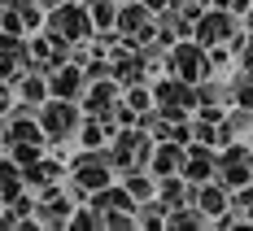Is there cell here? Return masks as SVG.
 Listing matches in <instances>:
<instances>
[{
	"instance_id": "obj_1",
	"label": "cell",
	"mask_w": 253,
	"mask_h": 231,
	"mask_svg": "<svg viewBox=\"0 0 253 231\" xmlns=\"http://www.w3.org/2000/svg\"><path fill=\"white\" fill-rule=\"evenodd\" d=\"M48 31L57 44H79V39H87L92 35V18H87V4H57L48 18Z\"/></svg>"
},
{
	"instance_id": "obj_2",
	"label": "cell",
	"mask_w": 253,
	"mask_h": 231,
	"mask_svg": "<svg viewBox=\"0 0 253 231\" xmlns=\"http://www.w3.org/2000/svg\"><path fill=\"white\" fill-rule=\"evenodd\" d=\"M75 127H79L75 101H61V96H57L52 105H44V109H40V131H44V140H52V144L70 140V135H75Z\"/></svg>"
},
{
	"instance_id": "obj_3",
	"label": "cell",
	"mask_w": 253,
	"mask_h": 231,
	"mask_svg": "<svg viewBox=\"0 0 253 231\" xmlns=\"http://www.w3.org/2000/svg\"><path fill=\"white\" fill-rule=\"evenodd\" d=\"M153 101H157V114L162 118H183L197 105V87L183 83V78H166V83L153 87Z\"/></svg>"
},
{
	"instance_id": "obj_4",
	"label": "cell",
	"mask_w": 253,
	"mask_h": 231,
	"mask_svg": "<svg viewBox=\"0 0 253 231\" xmlns=\"http://www.w3.org/2000/svg\"><path fill=\"white\" fill-rule=\"evenodd\" d=\"M218 183L223 188H240V183L253 179V149H245V144H223V157H218Z\"/></svg>"
},
{
	"instance_id": "obj_5",
	"label": "cell",
	"mask_w": 253,
	"mask_h": 231,
	"mask_svg": "<svg viewBox=\"0 0 253 231\" xmlns=\"http://www.w3.org/2000/svg\"><path fill=\"white\" fill-rule=\"evenodd\" d=\"M109 175H114V166H109V153H101V149H87V153L75 161V188H83L87 196H92L96 188H105Z\"/></svg>"
},
{
	"instance_id": "obj_6",
	"label": "cell",
	"mask_w": 253,
	"mask_h": 231,
	"mask_svg": "<svg viewBox=\"0 0 253 231\" xmlns=\"http://www.w3.org/2000/svg\"><path fill=\"white\" fill-rule=\"evenodd\" d=\"M170 70H175V78H183V83H201V78L210 75V57H205L201 44H175V48H170Z\"/></svg>"
},
{
	"instance_id": "obj_7",
	"label": "cell",
	"mask_w": 253,
	"mask_h": 231,
	"mask_svg": "<svg viewBox=\"0 0 253 231\" xmlns=\"http://www.w3.org/2000/svg\"><path fill=\"white\" fill-rule=\"evenodd\" d=\"M197 44L210 48V44H227L236 39V18H231L227 9H210V13H197Z\"/></svg>"
},
{
	"instance_id": "obj_8",
	"label": "cell",
	"mask_w": 253,
	"mask_h": 231,
	"mask_svg": "<svg viewBox=\"0 0 253 231\" xmlns=\"http://www.w3.org/2000/svg\"><path fill=\"white\" fill-rule=\"evenodd\" d=\"M183 179L188 183H205L214 179V170H218V157L210 153V144H197V149H183Z\"/></svg>"
},
{
	"instance_id": "obj_9",
	"label": "cell",
	"mask_w": 253,
	"mask_h": 231,
	"mask_svg": "<svg viewBox=\"0 0 253 231\" xmlns=\"http://www.w3.org/2000/svg\"><path fill=\"white\" fill-rule=\"evenodd\" d=\"M48 75H52V83H48V87L57 92V96H61V101H75L79 92H83V83H87V78L79 75L75 66H57V70H48Z\"/></svg>"
},
{
	"instance_id": "obj_10",
	"label": "cell",
	"mask_w": 253,
	"mask_h": 231,
	"mask_svg": "<svg viewBox=\"0 0 253 231\" xmlns=\"http://www.w3.org/2000/svg\"><path fill=\"white\" fill-rule=\"evenodd\" d=\"M149 166H153V175H157V179H162V175H175L179 166H183V144L166 140L157 153H149Z\"/></svg>"
},
{
	"instance_id": "obj_11",
	"label": "cell",
	"mask_w": 253,
	"mask_h": 231,
	"mask_svg": "<svg viewBox=\"0 0 253 231\" xmlns=\"http://www.w3.org/2000/svg\"><path fill=\"white\" fill-rule=\"evenodd\" d=\"M114 96H118V83H105V78H96V87L87 92V109H92V114H105V109L114 105Z\"/></svg>"
},
{
	"instance_id": "obj_12",
	"label": "cell",
	"mask_w": 253,
	"mask_h": 231,
	"mask_svg": "<svg viewBox=\"0 0 253 231\" xmlns=\"http://www.w3.org/2000/svg\"><path fill=\"white\" fill-rule=\"evenodd\" d=\"M22 170H18V161L9 157V161H0V201H13L18 196V188H22V179H18Z\"/></svg>"
},
{
	"instance_id": "obj_13",
	"label": "cell",
	"mask_w": 253,
	"mask_h": 231,
	"mask_svg": "<svg viewBox=\"0 0 253 231\" xmlns=\"http://www.w3.org/2000/svg\"><path fill=\"white\" fill-rule=\"evenodd\" d=\"M123 188L131 192V196H135V201H140V196L149 201V196H153V179L144 175V170H140V166H131V170L123 175Z\"/></svg>"
},
{
	"instance_id": "obj_14",
	"label": "cell",
	"mask_w": 253,
	"mask_h": 231,
	"mask_svg": "<svg viewBox=\"0 0 253 231\" xmlns=\"http://www.w3.org/2000/svg\"><path fill=\"white\" fill-rule=\"evenodd\" d=\"M231 209H236L240 223H253V188H249V183L231 188Z\"/></svg>"
},
{
	"instance_id": "obj_15",
	"label": "cell",
	"mask_w": 253,
	"mask_h": 231,
	"mask_svg": "<svg viewBox=\"0 0 253 231\" xmlns=\"http://www.w3.org/2000/svg\"><path fill=\"white\" fill-rule=\"evenodd\" d=\"M87 18H92V26H114L118 4L114 0H87Z\"/></svg>"
},
{
	"instance_id": "obj_16",
	"label": "cell",
	"mask_w": 253,
	"mask_h": 231,
	"mask_svg": "<svg viewBox=\"0 0 253 231\" xmlns=\"http://www.w3.org/2000/svg\"><path fill=\"white\" fill-rule=\"evenodd\" d=\"M13 61H22V44H18V35H4L0 39V75H13L9 70Z\"/></svg>"
},
{
	"instance_id": "obj_17",
	"label": "cell",
	"mask_w": 253,
	"mask_h": 231,
	"mask_svg": "<svg viewBox=\"0 0 253 231\" xmlns=\"http://www.w3.org/2000/svg\"><path fill=\"white\" fill-rule=\"evenodd\" d=\"M44 92H48V78H44V75H31V78L22 83V96H26L31 105H35V101H44Z\"/></svg>"
},
{
	"instance_id": "obj_18",
	"label": "cell",
	"mask_w": 253,
	"mask_h": 231,
	"mask_svg": "<svg viewBox=\"0 0 253 231\" xmlns=\"http://www.w3.org/2000/svg\"><path fill=\"white\" fill-rule=\"evenodd\" d=\"M13 161H18V166H35V161H40V144H22V140H13Z\"/></svg>"
},
{
	"instance_id": "obj_19",
	"label": "cell",
	"mask_w": 253,
	"mask_h": 231,
	"mask_svg": "<svg viewBox=\"0 0 253 231\" xmlns=\"http://www.w3.org/2000/svg\"><path fill=\"white\" fill-rule=\"evenodd\" d=\"M101 135H105V118L101 122H87L83 127V149H101Z\"/></svg>"
},
{
	"instance_id": "obj_20",
	"label": "cell",
	"mask_w": 253,
	"mask_h": 231,
	"mask_svg": "<svg viewBox=\"0 0 253 231\" xmlns=\"http://www.w3.org/2000/svg\"><path fill=\"white\" fill-rule=\"evenodd\" d=\"M153 92H144V87H135V92H131V96H126V105H131V109H135V114H144V109H153Z\"/></svg>"
},
{
	"instance_id": "obj_21",
	"label": "cell",
	"mask_w": 253,
	"mask_h": 231,
	"mask_svg": "<svg viewBox=\"0 0 253 231\" xmlns=\"http://www.w3.org/2000/svg\"><path fill=\"white\" fill-rule=\"evenodd\" d=\"M4 101H9V87H0V109H4Z\"/></svg>"
}]
</instances>
